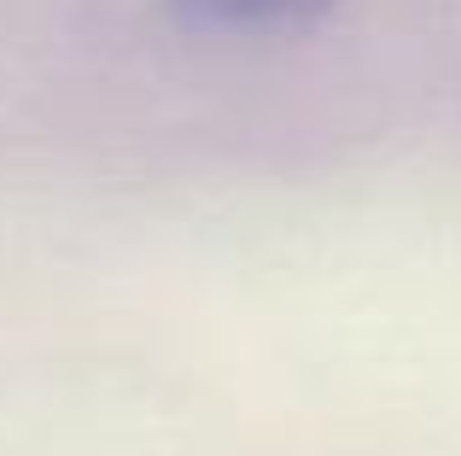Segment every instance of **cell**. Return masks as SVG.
I'll return each mask as SVG.
<instances>
[{"instance_id": "obj_1", "label": "cell", "mask_w": 461, "mask_h": 456, "mask_svg": "<svg viewBox=\"0 0 461 456\" xmlns=\"http://www.w3.org/2000/svg\"><path fill=\"white\" fill-rule=\"evenodd\" d=\"M339 0H164V12L204 35H293L310 30Z\"/></svg>"}]
</instances>
